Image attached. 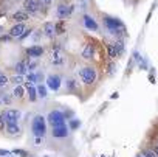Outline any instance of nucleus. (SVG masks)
<instances>
[{
  "label": "nucleus",
  "mask_w": 158,
  "mask_h": 157,
  "mask_svg": "<svg viewBox=\"0 0 158 157\" xmlns=\"http://www.w3.org/2000/svg\"><path fill=\"white\" fill-rule=\"evenodd\" d=\"M104 25H106L107 31H109L112 36H115L116 39H124V37L127 36V30H126L124 24H123L119 19L104 16Z\"/></svg>",
  "instance_id": "f257e3e1"
},
{
  "label": "nucleus",
  "mask_w": 158,
  "mask_h": 157,
  "mask_svg": "<svg viewBox=\"0 0 158 157\" xmlns=\"http://www.w3.org/2000/svg\"><path fill=\"white\" fill-rule=\"evenodd\" d=\"M107 48V55L110 59H116L124 53V41L123 39H116L115 42H107L106 44Z\"/></svg>",
  "instance_id": "f03ea898"
},
{
  "label": "nucleus",
  "mask_w": 158,
  "mask_h": 157,
  "mask_svg": "<svg viewBox=\"0 0 158 157\" xmlns=\"http://www.w3.org/2000/svg\"><path fill=\"white\" fill-rule=\"evenodd\" d=\"M96 68L95 67H82L81 70H79V78H81L82 84L85 86H92L95 81H96Z\"/></svg>",
  "instance_id": "7ed1b4c3"
},
{
  "label": "nucleus",
  "mask_w": 158,
  "mask_h": 157,
  "mask_svg": "<svg viewBox=\"0 0 158 157\" xmlns=\"http://www.w3.org/2000/svg\"><path fill=\"white\" fill-rule=\"evenodd\" d=\"M31 131H33L34 135L45 137V134H47V118L42 117V115H36L33 118V123H31Z\"/></svg>",
  "instance_id": "20e7f679"
},
{
  "label": "nucleus",
  "mask_w": 158,
  "mask_h": 157,
  "mask_svg": "<svg viewBox=\"0 0 158 157\" xmlns=\"http://www.w3.org/2000/svg\"><path fill=\"white\" fill-rule=\"evenodd\" d=\"M47 123L51 126V128H56V126H62L65 124V115L60 112V111H51L47 117Z\"/></svg>",
  "instance_id": "39448f33"
},
{
  "label": "nucleus",
  "mask_w": 158,
  "mask_h": 157,
  "mask_svg": "<svg viewBox=\"0 0 158 157\" xmlns=\"http://www.w3.org/2000/svg\"><path fill=\"white\" fill-rule=\"evenodd\" d=\"M44 3L42 0H25L23 2V10L28 13V14H36L42 10Z\"/></svg>",
  "instance_id": "423d86ee"
},
{
  "label": "nucleus",
  "mask_w": 158,
  "mask_h": 157,
  "mask_svg": "<svg viewBox=\"0 0 158 157\" xmlns=\"http://www.w3.org/2000/svg\"><path fill=\"white\" fill-rule=\"evenodd\" d=\"M71 13H73V7L71 5H67V3H59L57 8H56V16L59 19H62V20L67 19V17H70Z\"/></svg>",
  "instance_id": "0eeeda50"
},
{
  "label": "nucleus",
  "mask_w": 158,
  "mask_h": 157,
  "mask_svg": "<svg viewBox=\"0 0 158 157\" xmlns=\"http://www.w3.org/2000/svg\"><path fill=\"white\" fill-rule=\"evenodd\" d=\"M2 115L5 117L6 124H14V123H17L19 118H20V112H19L17 109H8V111H5Z\"/></svg>",
  "instance_id": "6e6552de"
},
{
  "label": "nucleus",
  "mask_w": 158,
  "mask_h": 157,
  "mask_svg": "<svg viewBox=\"0 0 158 157\" xmlns=\"http://www.w3.org/2000/svg\"><path fill=\"white\" fill-rule=\"evenodd\" d=\"M81 56H82L85 61H90V59L95 56V44H93V42H87V44H84L82 51H81Z\"/></svg>",
  "instance_id": "1a4fd4ad"
},
{
  "label": "nucleus",
  "mask_w": 158,
  "mask_h": 157,
  "mask_svg": "<svg viewBox=\"0 0 158 157\" xmlns=\"http://www.w3.org/2000/svg\"><path fill=\"white\" fill-rule=\"evenodd\" d=\"M47 87L51 89V90H59L60 87V76L59 75H48L47 78Z\"/></svg>",
  "instance_id": "9d476101"
},
{
  "label": "nucleus",
  "mask_w": 158,
  "mask_h": 157,
  "mask_svg": "<svg viewBox=\"0 0 158 157\" xmlns=\"http://www.w3.org/2000/svg\"><path fill=\"white\" fill-rule=\"evenodd\" d=\"M42 33H44L48 39L54 37V34H56V24H54V22H45V24L42 25Z\"/></svg>",
  "instance_id": "9b49d317"
},
{
  "label": "nucleus",
  "mask_w": 158,
  "mask_h": 157,
  "mask_svg": "<svg viewBox=\"0 0 158 157\" xmlns=\"http://www.w3.org/2000/svg\"><path fill=\"white\" fill-rule=\"evenodd\" d=\"M53 53H51V56H50V62L53 64V65H62L64 64V55H62V50H51Z\"/></svg>",
  "instance_id": "f8f14e48"
},
{
  "label": "nucleus",
  "mask_w": 158,
  "mask_h": 157,
  "mask_svg": "<svg viewBox=\"0 0 158 157\" xmlns=\"http://www.w3.org/2000/svg\"><path fill=\"white\" fill-rule=\"evenodd\" d=\"M25 30H27V28H25V24H23V22H19V24H16V25L11 27L10 34H11V37H20Z\"/></svg>",
  "instance_id": "ddd939ff"
},
{
  "label": "nucleus",
  "mask_w": 158,
  "mask_h": 157,
  "mask_svg": "<svg viewBox=\"0 0 158 157\" xmlns=\"http://www.w3.org/2000/svg\"><path fill=\"white\" fill-rule=\"evenodd\" d=\"M82 19H84V25H85V28H87V30H92V31H98V30H99V27H98L96 20H95L92 16L85 14Z\"/></svg>",
  "instance_id": "4468645a"
},
{
  "label": "nucleus",
  "mask_w": 158,
  "mask_h": 157,
  "mask_svg": "<svg viewBox=\"0 0 158 157\" xmlns=\"http://www.w3.org/2000/svg\"><path fill=\"white\" fill-rule=\"evenodd\" d=\"M42 55H44V47H40V45H34V47L27 48V56L28 58H40Z\"/></svg>",
  "instance_id": "2eb2a0df"
},
{
  "label": "nucleus",
  "mask_w": 158,
  "mask_h": 157,
  "mask_svg": "<svg viewBox=\"0 0 158 157\" xmlns=\"http://www.w3.org/2000/svg\"><path fill=\"white\" fill-rule=\"evenodd\" d=\"M53 137H56V138H64V137H67L68 135V128H67V124H62V126H56V128H53Z\"/></svg>",
  "instance_id": "dca6fc26"
},
{
  "label": "nucleus",
  "mask_w": 158,
  "mask_h": 157,
  "mask_svg": "<svg viewBox=\"0 0 158 157\" xmlns=\"http://www.w3.org/2000/svg\"><path fill=\"white\" fill-rule=\"evenodd\" d=\"M25 87H27V97L30 101H36L37 100V87L34 84H30V83H25Z\"/></svg>",
  "instance_id": "f3484780"
},
{
  "label": "nucleus",
  "mask_w": 158,
  "mask_h": 157,
  "mask_svg": "<svg viewBox=\"0 0 158 157\" xmlns=\"http://www.w3.org/2000/svg\"><path fill=\"white\" fill-rule=\"evenodd\" d=\"M28 17H30V14H28L25 10L16 11V13L13 14V20H14L16 24H19V22H25V20H28Z\"/></svg>",
  "instance_id": "a211bd4d"
},
{
  "label": "nucleus",
  "mask_w": 158,
  "mask_h": 157,
  "mask_svg": "<svg viewBox=\"0 0 158 157\" xmlns=\"http://www.w3.org/2000/svg\"><path fill=\"white\" fill-rule=\"evenodd\" d=\"M14 70H16L17 75H25V73L28 72V61H27V59H25V61H19V62L16 64Z\"/></svg>",
  "instance_id": "6ab92c4d"
},
{
  "label": "nucleus",
  "mask_w": 158,
  "mask_h": 157,
  "mask_svg": "<svg viewBox=\"0 0 158 157\" xmlns=\"http://www.w3.org/2000/svg\"><path fill=\"white\" fill-rule=\"evenodd\" d=\"M13 101L11 95L5 94V92H0V106H10Z\"/></svg>",
  "instance_id": "aec40b11"
},
{
  "label": "nucleus",
  "mask_w": 158,
  "mask_h": 157,
  "mask_svg": "<svg viewBox=\"0 0 158 157\" xmlns=\"http://www.w3.org/2000/svg\"><path fill=\"white\" fill-rule=\"evenodd\" d=\"M6 132H8L10 135H17V134L20 132V128H19L17 123H14V124H6Z\"/></svg>",
  "instance_id": "412c9836"
},
{
  "label": "nucleus",
  "mask_w": 158,
  "mask_h": 157,
  "mask_svg": "<svg viewBox=\"0 0 158 157\" xmlns=\"http://www.w3.org/2000/svg\"><path fill=\"white\" fill-rule=\"evenodd\" d=\"M13 95H14V98H23V95H25V89H23V86H22V84L16 86L14 90H13Z\"/></svg>",
  "instance_id": "4be33fe9"
},
{
  "label": "nucleus",
  "mask_w": 158,
  "mask_h": 157,
  "mask_svg": "<svg viewBox=\"0 0 158 157\" xmlns=\"http://www.w3.org/2000/svg\"><path fill=\"white\" fill-rule=\"evenodd\" d=\"M141 155L143 157H156V154H155V151L152 148H143L141 149Z\"/></svg>",
  "instance_id": "5701e85b"
},
{
  "label": "nucleus",
  "mask_w": 158,
  "mask_h": 157,
  "mask_svg": "<svg viewBox=\"0 0 158 157\" xmlns=\"http://www.w3.org/2000/svg\"><path fill=\"white\" fill-rule=\"evenodd\" d=\"M10 83V78L5 75V73H0V89L6 87V84Z\"/></svg>",
  "instance_id": "b1692460"
},
{
  "label": "nucleus",
  "mask_w": 158,
  "mask_h": 157,
  "mask_svg": "<svg viewBox=\"0 0 158 157\" xmlns=\"http://www.w3.org/2000/svg\"><path fill=\"white\" fill-rule=\"evenodd\" d=\"M62 33H65V22L60 19V22L56 24V34H62Z\"/></svg>",
  "instance_id": "393cba45"
},
{
  "label": "nucleus",
  "mask_w": 158,
  "mask_h": 157,
  "mask_svg": "<svg viewBox=\"0 0 158 157\" xmlns=\"http://www.w3.org/2000/svg\"><path fill=\"white\" fill-rule=\"evenodd\" d=\"M10 81H11V83H14L16 86H19V84H22V83H23V75H16V76L10 78Z\"/></svg>",
  "instance_id": "a878e982"
},
{
  "label": "nucleus",
  "mask_w": 158,
  "mask_h": 157,
  "mask_svg": "<svg viewBox=\"0 0 158 157\" xmlns=\"http://www.w3.org/2000/svg\"><path fill=\"white\" fill-rule=\"evenodd\" d=\"M37 97L47 98V87L45 86H37Z\"/></svg>",
  "instance_id": "bb28decb"
},
{
  "label": "nucleus",
  "mask_w": 158,
  "mask_h": 157,
  "mask_svg": "<svg viewBox=\"0 0 158 157\" xmlns=\"http://www.w3.org/2000/svg\"><path fill=\"white\" fill-rule=\"evenodd\" d=\"M74 89H76V81L74 80H68L67 81V90L68 92H73Z\"/></svg>",
  "instance_id": "cd10ccee"
},
{
  "label": "nucleus",
  "mask_w": 158,
  "mask_h": 157,
  "mask_svg": "<svg viewBox=\"0 0 158 157\" xmlns=\"http://www.w3.org/2000/svg\"><path fill=\"white\" fill-rule=\"evenodd\" d=\"M33 143H34V146H40V145H44V137L34 135V138H33Z\"/></svg>",
  "instance_id": "c85d7f7f"
},
{
  "label": "nucleus",
  "mask_w": 158,
  "mask_h": 157,
  "mask_svg": "<svg viewBox=\"0 0 158 157\" xmlns=\"http://www.w3.org/2000/svg\"><path fill=\"white\" fill-rule=\"evenodd\" d=\"M37 81V76L34 75V73H30L28 76H27V83H30V84H34Z\"/></svg>",
  "instance_id": "c756f323"
},
{
  "label": "nucleus",
  "mask_w": 158,
  "mask_h": 157,
  "mask_svg": "<svg viewBox=\"0 0 158 157\" xmlns=\"http://www.w3.org/2000/svg\"><path fill=\"white\" fill-rule=\"evenodd\" d=\"M5 126H6V121H5V117L0 114V131H3L5 129Z\"/></svg>",
  "instance_id": "7c9ffc66"
},
{
  "label": "nucleus",
  "mask_w": 158,
  "mask_h": 157,
  "mask_svg": "<svg viewBox=\"0 0 158 157\" xmlns=\"http://www.w3.org/2000/svg\"><path fill=\"white\" fill-rule=\"evenodd\" d=\"M14 154L16 155H22V157H28V154L25 151H22V149H14Z\"/></svg>",
  "instance_id": "2f4dec72"
},
{
  "label": "nucleus",
  "mask_w": 158,
  "mask_h": 157,
  "mask_svg": "<svg viewBox=\"0 0 158 157\" xmlns=\"http://www.w3.org/2000/svg\"><path fill=\"white\" fill-rule=\"evenodd\" d=\"M77 126H79V121H77V120H73V121H71V129H76Z\"/></svg>",
  "instance_id": "473e14b6"
},
{
  "label": "nucleus",
  "mask_w": 158,
  "mask_h": 157,
  "mask_svg": "<svg viewBox=\"0 0 158 157\" xmlns=\"http://www.w3.org/2000/svg\"><path fill=\"white\" fill-rule=\"evenodd\" d=\"M42 3H44V7H50L53 3V0H42Z\"/></svg>",
  "instance_id": "72a5a7b5"
},
{
  "label": "nucleus",
  "mask_w": 158,
  "mask_h": 157,
  "mask_svg": "<svg viewBox=\"0 0 158 157\" xmlns=\"http://www.w3.org/2000/svg\"><path fill=\"white\" fill-rule=\"evenodd\" d=\"M113 72H115V64H110L109 65V75H112Z\"/></svg>",
  "instance_id": "f704fd0d"
},
{
  "label": "nucleus",
  "mask_w": 158,
  "mask_h": 157,
  "mask_svg": "<svg viewBox=\"0 0 158 157\" xmlns=\"http://www.w3.org/2000/svg\"><path fill=\"white\" fill-rule=\"evenodd\" d=\"M10 152L8 151H3V149H0V155H8Z\"/></svg>",
  "instance_id": "c9c22d12"
},
{
  "label": "nucleus",
  "mask_w": 158,
  "mask_h": 157,
  "mask_svg": "<svg viewBox=\"0 0 158 157\" xmlns=\"http://www.w3.org/2000/svg\"><path fill=\"white\" fill-rule=\"evenodd\" d=\"M152 149H153V151H155V154H156V157H158V145H155V146H153V148H152Z\"/></svg>",
  "instance_id": "e433bc0d"
},
{
  "label": "nucleus",
  "mask_w": 158,
  "mask_h": 157,
  "mask_svg": "<svg viewBox=\"0 0 158 157\" xmlns=\"http://www.w3.org/2000/svg\"><path fill=\"white\" fill-rule=\"evenodd\" d=\"M136 157H143V155H141V154H139V155H136Z\"/></svg>",
  "instance_id": "4c0bfd02"
},
{
  "label": "nucleus",
  "mask_w": 158,
  "mask_h": 157,
  "mask_svg": "<svg viewBox=\"0 0 158 157\" xmlns=\"http://www.w3.org/2000/svg\"><path fill=\"white\" fill-rule=\"evenodd\" d=\"M60 2H62V0H60Z\"/></svg>",
  "instance_id": "58836bf2"
}]
</instances>
